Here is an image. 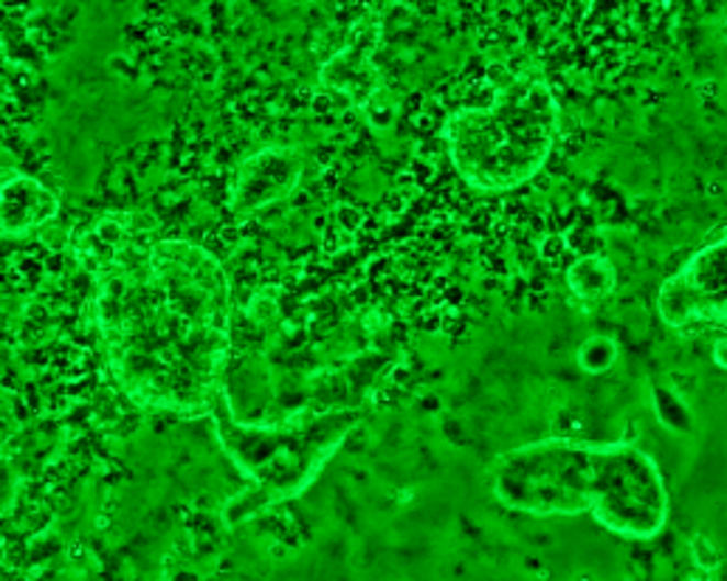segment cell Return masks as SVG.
I'll return each mask as SVG.
<instances>
[{
	"label": "cell",
	"mask_w": 727,
	"mask_h": 581,
	"mask_svg": "<svg viewBox=\"0 0 727 581\" xmlns=\"http://www.w3.org/2000/svg\"><path fill=\"white\" fill-rule=\"evenodd\" d=\"M97 232V320L119 384L156 410H212L232 327L221 262L195 243L124 235L122 223Z\"/></svg>",
	"instance_id": "1"
},
{
	"label": "cell",
	"mask_w": 727,
	"mask_h": 581,
	"mask_svg": "<svg viewBox=\"0 0 727 581\" xmlns=\"http://www.w3.org/2000/svg\"><path fill=\"white\" fill-rule=\"evenodd\" d=\"M494 491L511 511L592 514L626 539H651L669 519L660 466L635 444L547 438L519 446L496 466Z\"/></svg>",
	"instance_id": "2"
},
{
	"label": "cell",
	"mask_w": 727,
	"mask_h": 581,
	"mask_svg": "<svg viewBox=\"0 0 727 581\" xmlns=\"http://www.w3.org/2000/svg\"><path fill=\"white\" fill-rule=\"evenodd\" d=\"M651 404H655V415L662 426L674 435H689L694 429V415L691 406L682 401V395L671 387H655L651 390Z\"/></svg>",
	"instance_id": "8"
},
{
	"label": "cell",
	"mask_w": 727,
	"mask_h": 581,
	"mask_svg": "<svg viewBox=\"0 0 727 581\" xmlns=\"http://www.w3.org/2000/svg\"><path fill=\"white\" fill-rule=\"evenodd\" d=\"M567 282L581 300H601L615 288V268L606 257H584L567 271Z\"/></svg>",
	"instance_id": "7"
},
{
	"label": "cell",
	"mask_w": 727,
	"mask_h": 581,
	"mask_svg": "<svg viewBox=\"0 0 727 581\" xmlns=\"http://www.w3.org/2000/svg\"><path fill=\"white\" fill-rule=\"evenodd\" d=\"M559 136V102L536 74L500 88L485 108H468L446 127L448 156L471 187L502 192L541 170Z\"/></svg>",
	"instance_id": "3"
},
{
	"label": "cell",
	"mask_w": 727,
	"mask_h": 581,
	"mask_svg": "<svg viewBox=\"0 0 727 581\" xmlns=\"http://www.w3.org/2000/svg\"><path fill=\"white\" fill-rule=\"evenodd\" d=\"M617 361V345L609 336H590L584 345L579 347V367L584 372H606Z\"/></svg>",
	"instance_id": "9"
},
{
	"label": "cell",
	"mask_w": 727,
	"mask_h": 581,
	"mask_svg": "<svg viewBox=\"0 0 727 581\" xmlns=\"http://www.w3.org/2000/svg\"><path fill=\"white\" fill-rule=\"evenodd\" d=\"M57 215V201L34 178L18 176L3 187V235H26Z\"/></svg>",
	"instance_id": "6"
},
{
	"label": "cell",
	"mask_w": 727,
	"mask_h": 581,
	"mask_svg": "<svg viewBox=\"0 0 727 581\" xmlns=\"http://www.w3.org/2000/svg\"><path fill=\"white\" fill-rule=\"evenodd\" d=\"M657 311L671 327H727V230L662 282Z\"/></svg>",
	"instance_id": "4"
},
{
	"label": "cell",
	"mask_w": 727,
	"mask_h": 581,
	"mask_svg": "<svg viewBox=\"0 0 727 581\" xmlns=\"http://www.w3.org/2000/svg\"><path fill=\"white\" fill-rule=\"evenodd\" d=\"M299 170L302 158L297 150H266L254 156L234 178L232 206L237 212H251L277 201L297 183Z\"/></svg>",
	"instance_id": "5"
},
{
	"label": "cell",
	"mask_w": 727,
	"mask_h": 581,
	"mask_svg": "<svg viewBox=\"0 0 727 581\" xmlns=\"http://www.w3.org/2000/svg\"><path fill=\"white\" fill-rule=\"evenodd\" d=\"M691 550H694L696 562L716 565V554H714V548H711V543L705 539V536H694V539H691Z\"/></svg>",
	"instance_id": "10"
},
{
	"label": "cell",
	"mask_w": 727,
	"mask_h": 581,
	"mask_svg": "<svg viewBox=\"0 0 727 581\" xmlns=\"http://www.w3.org/2000/svg\"><path fill=\"white\" fill-rule=\"evenodd\" d=\"M714 361L722 367V370H727V336L714 342Z\"/></svg>",
	"instance_id": "11"
}]
</instances>
